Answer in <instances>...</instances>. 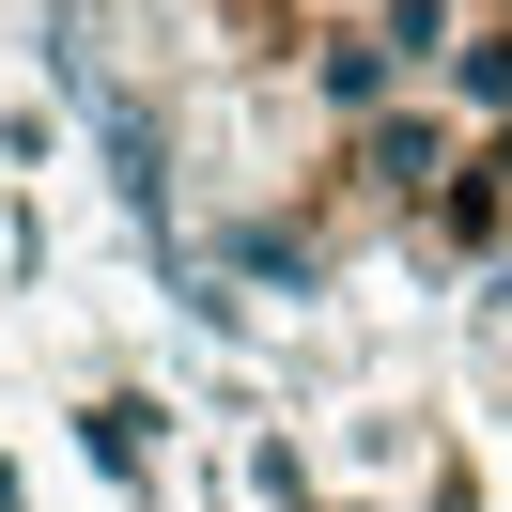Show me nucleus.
Wrapping results in <instances>:
<instances>
[{
  "label": "nucleus",
  "instance_id": "1",
  "mask_svg": "<svg viewBox=\"0 0 512 512\" xmlns=\"http://www.w3.org/2000/svg\"><path fill=\"white\" fill-rule=\"evenodd\" d=\"M311 78H326V109H357V125H388V94H404L388 32H326V47H311Z\"/></svg>",
  "mask_w": 512,
  "mask_h": 512
},
{
  "label": "nucleus",
  "instance_id": "2",
  "mask_svg": "<svg viewBox=\"0 0 512 512\" xmlns=\"http://www.w3.org/2000/svg\"><path fill=\"white\" fill-rule=\"evenodd\" d=\"M357 171H373V187H435V125H404V109H388V125L357 140Z\"/></svg>",
  "mask_w": 512,
  "mask_h": 512
},
{
  "label": "nucleus",
  "instance_id": "3",
  "mask_svg": "<svg viewBox=\"0 0 512 512\" xmlns=\"http://www.w3.org/2000/svg\"><path fill=\"white\" fill-rule=\"evenodd\" d=\"M497 218H512V140H497V156H481V187L450 202V233H497Z\"/></svg>",
  "mask_w": 512,
  "mask_h": 512
},
{
  "label": "nucleus",
  "instance_id": "4",
  "mask_svg": "<svg viewBox=\"0 0 512 512\" xmlns=\"http://www.w3.org/2000/svg\"><path fill=\"white\" fill-rule=\"evenodd\" d=\"M450 78H466L481 109H512V32H481V47H466V63H450Z\"/></svg>",
  "mask_w": 512,
  "mask_h": 512
},
{
  "label": "nucleus",
  "instance_id": "5",
  "mask_svg": "<svg viewBox=\"0 0 512 512\" xmlns=\"http://www.w3.org/2000/svg\"><path fill=\"white\" fill-rule=\"evenodd\" d=\"M435 512H466V481H450V497H435Z\"/></svg>",
  "mask_w": 512,
  "mask_h": 512
}]
</instances>
